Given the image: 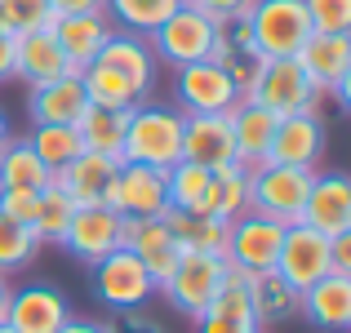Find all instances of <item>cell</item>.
Returning a JSON list of instances; mask_svg holds the SVG:
<instances>
[{"instance_id":"15","label":"cell","mask_w":351,"mask_h":333,"mask_svg":"<svg viewBox=\"0 0 351 333\" xmlns=\"http://www.w3.org/2000/svg\"><path fill=\"white\" fill-rule=\"evenodd\" d=\"M120 249H129V254L147 267L156 289L169 280L173 262H178V254H182L173 231L165 227V218H120Z\"/></svg>"},{"instance_id":"42","label":"cell","mask_w":351,"mask_h":333,"mask_svg":"<svg viewBox=\"0 0 351 333\" xmlns=\"http://www.w3.org/2000/svg\"><path fill=\"white\" fill-rule=\"evenodd\" d=\"M258 71H263V58H258V53H245V58L227 62V76H232L240 103H249V94H254V85H258Z\"/></svg>"},{"instance_id":"21","label":"cell","mask_w":351,"mask_h":333,"mask_svg":"<svg viewBox=\"0 0 351 333\" xmlns=\"http://www.w3.org/2000/svg\"><path fill=\"white\" fill-rule=\"evenodd\" d=\"M53 40H58L62 58H67L71 71H85L89 62L103 53V45L112 40L116 23L107 14H76V18H53Z\"/></svg>"},{"instance_id":"44","label":"cell","mask_w":351,"mask_h":333,"mask_svg":"<svg viewBox=\"0 0 351 333\" xmlns=\"http://www.w3.org/2000/svg\"><path fill=\"white\" fill-rule=\"evenodd\" d=\"M53 18H76V14H107V0H49Z\"/></svg>"},{"instance_id":"10","label":"cell","mask_w":351,"mask_h":333,"mask_svg":"<svg viewBox=\"0 0 351 333\" xmlns=\"http://www.w3.org/2000/svg\"><path fill=\"white\" fill-rule=\"evenodd\" d=\"M280 240L285 227L263 214H240L236 222H227V249H223V262L232 271H271L276 258H280Z\"/></svg>"},{"instance_id":"49","label":"cell","mask_w":351,"mask_h":333,"mask_svg":"<svg viewBox=\"0 0 351 333\" xmlns=\"http://www.w3.org/2000/svg\"><path fill=\"white\" fill-rule=\"evenodd\" d=\"M5 307H9V275L0 271V320H5Z\"/></svg>"},{"instance_id":"2","label":"cell","mask_w":351,"mask_h":333,"mask_svg":"<svg viewBox=\"0 0 351 333\" xmlns=\"http://www.w3.org/2000/svg\"><path fill=\"white\" fill-rule=\"evenodd\" d=\"M311 182H316V169H293V164H276V160L258 164V169H249V214L293 227L302 218Z\"/></svg>"},{"instance_id":"39","label":"cell","mask_w":351,"mask_h":333,"mask_svg":"<svg viewBox=\"0 0 351 333\" xmlns=\"http://www.w3.org/2000/svg\"><path fill=\"white\" fill-rule=\"evenodd\" d=\"M311 32H351V0H302Z\"/></svg>"},{"instance_id":"3","label":"cell","mask_w":351,"mask_h":333,"mask_svg":"<svg viewBox=\"0 0 351 333\" xmlns=\"http://www.w3.org/2000/svg\"><path fill=\"white\" fill-rule=\"evenodd\" d=\"M245 23L258 58H293L311 36V18L302 0H254Z\"/></svg>"},{"instance_id":"1","label":"cell","mask_w":351,"mask_h":333,"mask_svg":"<svg viewBox=\"0 0 351 333\" xmlns=\"http://www.w3.org/2000/svg\"><path fill=\"white\" fill-rule=\"evenodd\" d=\"M182 111L169 103H138L125 125V164H152V169H173L182 160Z\"/></svg>"},{"instance_id":"18","label":"cell","mask_w":351,"mask_h":333,"mask_svg":"<svg viewBox=\"0 0 351 333\" xmlns=\"http://www.w3.org/2000/svg\"><path fill=\"white\" fill-rule=\"evenodd\" d=\"M298 311L320 333H347L351 329V275L347 271L320 275L311 289L298 293Z\"/></svg>"},{"instance_id":"35","label":"cell","mask_w":351,"mask_h":333,"mask_svg":"<svg viewBox=\"0 0 351 333\" xmlns=\"http://www.w3.org/2000/svg\"><path fill=\"white\" fill-rule=\"evenodd\" d=\"M36 254H40V236H36L32 227H23V222L0 214V271L5 275L23 271V267L36 262Z\"/></svg>"},{"instance_id":"8","label":"cell","mask_w":351,"mask_h":333,"mask_svg":"<svg viewBox=\"0 0 351 333\" xmlns=\"http://www.w3.org/2000/svg\"><path fill=\"white\" fill-rule=\"evenodd\" d=\"M236 103L240 94L218 62H187L173 71V107L182 116H227Z\"/></svg>"},{"instance_id":"30","label":"cell","mask_w":351,"mask_h":333,"mask_svg":"<svg viewBox=\"0 0 351 333\" xmlns=\"http://www.w3.org/2000/svg\"><path fill=\"white\" fill-rule=\"evenodd\" d=\"M134 111V107H129ZM129 111H112V107H85L76 120L80 138H85V151L98 156H116L120 160V147H125V125H129Z\"/></svg>"},{"instance_id":"43","label":"cell","mask_w":351,"mask_h":333,"mask_svg":"<svg viewBox=\"0 0 351 333\" xmlns=\"http://www.w3.org/2000/svg\"><path fill=\"white\" fill-rule=\"evenodd\" d=\"M103 333H165V329L152 316H143V311H112L103 320Z\"/></svg>"},{"instance_id":"26","label":"cell","mask_w":351,"mask_h":333,"mask_svg":"<svg viewBox=\"0 0 351 333\" xmlns=\"http://www.w3.org/2000/svg\"><path fill=\"white\" fill-rule=\"evenodd\" d=\"M53 182V169L32 151L27 138H9L0 147V191H45Z\"/></svg>"},{"instance_id":"31","label":"cell","mask_w":351,"mask_h":333,"mask_svg":"<svg viewBox=\"0 0 351 333\" xmlns=\"http://www.w3.org/2000/svg\"><path fill=\"white\" fill-rule=\"evenodd\" d=\"M80 85H85V98L89 107H112V111H129L138 107L143 98H138V89L129 85L120 71H112L107 62H89L85 71H80Z\"/></svg>"},{"instance_id":"52","label":"cell","mask_w":351,"mask_h":333,"mask_svg":"<svg viewBox=\"0 0 351 333\" xmlns=\"http://www.w3.org/2000/svg\"><path fill=\"white\" fill-rule=\"evenodd\" d=\"M0 333H14V329H9V325H5V320H0Z\"/></svg>"},{"instance_id":"32","label":"cell","mask_w":351,"mask_h":333,"mask_svg":"<svg viewBox=\"0 0 351 333\" xmlns=\"http://www.w3.org/2000/svg\"><path fill=\"white\" fill-rule=\"evenodd\" d=\"M209 182H214V169L205 164L178 160L173 169H165V191H169V209H182V214H196L200 200H205Z\"/></svg>"},{"instance_id":"38","label":"cell","mask_w":351,"mask_h":333,"mask_svg":"<svg viewBox=\"0 0 351 333\" xmlns=\"http://www.w3.org/2000/svg\"><path fill=\"white\" fill-rule=\"evenodd\" d=\"M53 27V9L49 0H9V32H49Z\"/></svg>"},{"instance_id":"45","label":"cell","mask_w":351,"mask_h":333,"mask_svg":"<svg viewBox=\"0 0 351 333\" xmlns=\"http://www.w3.org/2000/svg\"><path fill=\"white\" fill-rule=\"evenodd\" d=\"M196 333H263V329L258 325H240V320H227V316H200Z\"/></svg>"},{"instance_id":"25","label":"cell","mask_w":351,"mask_h":333,"mask_svg":"<svg viewBox=\"0 0 351 333\" xmlns=\"http://www.w3.org/2000/svg\"><path fill=\"white\" fill-rule=\"evenodd\" d=\"M67 58H62L53 32H23L14 36V80H23L27 89L45 85V80L67 76Z\"/></svg>"},{"instance_id":"41","label":"cell","mask_w":351,"mask_h":333,"mask_svg":"<svg viewBox=\"0 0 351 333\" xmlns=\"http://www.w3.org/2000/svg\"><path fill=\"white\" fill-rule=\"evenodd\" d=\"M187 5H196L200 14L209 18V23H240V18H249V9H254V0H187Z\"/></svg>"},{"instance_id":"50","label":"cell","mask_w":351,"mask_h":333,"mask_svg":"<svg viewBox=\"0 0 351 333\" xmlns=\"http://www.w3.org/2000/svg\"><path fill=\"white\" fill-rule=\"evenodd\" d=\"M0 36H14L9 32V0H0Z\"/></svg>"},{"instance_id":"24","label":"cell","mask_w":351,"mask_h":333,"mask_svg":"<svg viewBox=\"0 0 351 333\" xmlns=\"http://www.w3.org/2000/svg\"><path fill=\"white\" fill-rule=\"evenodd\" d=\"M227 120H232L236 164L240 169H258V164L271 160V138H276V125H280L271 111L258 107V103H236L227 111Z\"/></svg>"},{"instance_id":"4","label":"cell","mask_w":351,"mask_h":333,"mask_svg":"<svg viewBox=\"0 0 351 333\" xmlns=\"http://www.w3.org/2000/svg\"><path fill=\"white\" fill-rule=\"evenodd\" d=\"M214 36H218V23H209L196 5L182 0L156 32H147V45H152L156 62H165V67L178 71V67H187V62H205Z\"/></svg>"},{"instance_id":"29","label":"cell","mask_w":351,"mask_h":333,"mask_svg":"<svg viewBox=\"0 0 351 333\" xmlns=\"http://www.w3.org/2000/svg\"><path fill=\"white\" fill-rule=\"evenodd\" d=\"M165 227L173 231V240H178L182 254H214L223 258L227 249V222L218 218H200V214H182V209H165Z\"/></svg>"},{"instance_id":"23","label":"cell","mask_w":351,"mask_h":333,"mask_svg":"<svg viewBox=\"0 0 351 333\" xmlns=\"http://www.w3.org/2000/svg\"><path fill=\"white\" fill-rule=\"evenodd\" d=\"M89 107L85 85H80V71H67L58 80H45L27 94V116L32 125H76L80 111Z\"/></svg>"},{"instance_id":"34","label":"cell","mask_w":351,"mask_h":333,"mask_svg":"<svg viewBox=\"0 0 351 333\" xmlns=\"http://www.w3.org/2000/svg\"><path fill=\"white\" fill-rule=\"evenodd\" d=\"M182 0H107V18L116 23V32H156L165 18L178 9Z\"/></svg>"},{"instance_id":"40","label":"cell","mask_w":351,"mask_h":333,"mask_svg":"<svg viewBox=\"0 0 351 333\" xmlns=\"http://www.w3.org/2000/svg\"><path fill=\"white\" fill-rule=\"evenodd\" d=\"M36 209H40V191H0V214L23 227L36 222Z\"/></svg>"},{"instance_id":"5","label":"cell","mask_w":351,"mask_h":333,"mask_svg":"<svg viewBox=\"0 0 351 333\" xmlns=\"http://www.w3.org/2000/svg\"><path fill=\"white\" fill-rule=\"evenodd\" d=\"M302 67V76L311 80L320 98H338L347 103V85H351V32H311L302 40V49L293 53Z\"/></svg>"},{"instance_id":"47","label":"cell","mask_w":351,"mask_h":333,"mask_svg":"<svg viewBox=\"0 0 351 333\" xmlns=\"http://www.w3.org/2000/svg\"><path fill=\"white\" fill-rule=\"evenodd\" d=\"M14 80V36H0V85Z\"/></svg>"},{"instance_id":"11","label":"cell","mask_w":351,"mask_h":333,"mask_svg":"<svg viewBox=\"0 0 351 333\" xmlns=\"http://www.w3.org/2000/svg\"><path fill=\"white\" fill-rule=\"evenodd\" d=\"M107 209H116L120 218H160L165 209H169L165 169L120 160V169L112 178V191H107Z\"/></svg>"},{"instance_id":"6","label":"cell","mask_w":351,"mask_h":333,"mask_svg":"<svg viewBox=\"0 0 351 333\" xmlns=\"http://www.w3.org/2000/svg\"><path fill=\"white\" fill-rule=\"evenodd\" d=\"M223 275H227V262H223V258H214V254H178L169 280H165L156 293H165V302H169V307H178L182 316L200 320L209 311V302H214Z\"/></svg>"},{"instance_id":"20","label":"cell","mask_w":351,"mask_h":333,"mask_svg":"<svg viewBox=\"0 0 351 333\" xmlns=\"http://www.w3.org/2000/svg\"><path fill=\"white\" fill-rule=\"evenodd\" d=\"M182 160L205 164V169H227L236 164V138L227 116H187L182 120Z\"/></svg>"},{"instance_id":"13","label":"cell","mask_w":351,"mask_h":333,"mask_svg":"<svg viewBox=\"0 0 351 333\" xmlns=\"http://www.w3.org/2000/svg\"><path fill=\"white\" fill-rule=\"evenodd\" d=\"M276 271H280L298 293H302V289H311L320 275L334 271V262H329V236H320V231L302 227V222L285 227L280 258H276Z\"/></svg>"},{"instance_id":"16","label":"cell","mask_w":351,"mask_h":333,"mask_svg":"<svg viewBox=\"0 0 351 333\" xmlns=\"http://www.w3.org/2000/svg\"><path fill=\"white\" fill-rule=\"evenodd\" d=\"M62 249H67L76 262H85V267L103 262L107 254L120 249V214L107 209V205L76 209L71 222H67V236H62Z\"/></svg>"},{"instance_id":"27","label":"cell","mask_w":351,"mask_h":333,"mask_svg":"<svg viewBox=\"0 0 351 333\" xmlns=\"http://www.w3.org/2000/svg\"><path fill=\"white\" fill-rule=\"evenodd\" d=\"M196 214L200 218H218V222H236L240 214H249V169H240V164L218 169Z\"/></svg>"},{"instance_id":"33","label":"cell","mask_w":351,"mask_h":333,"mask_svg":"<svg viewBox=\"0 0 351 333\" xmlns=\"http://www.w3.org/2000/svg\"><path fill=\"white\" fill-rule=\"evenodd\" d=\"M32 151L40 156L49 169H62V164H71L80 151H85V138H80L76 125H32Z\"/></svg>"},{"instance_id":"51","label":"cell","mask_w":351,"mask_h":333,"mask_svg":"<svg viewBox=\"0 0 351 333\" xmlns=\"http://www.w3.org/2000/svg\"><path fill=\"white\" fill-rule=\"evenodd\" d=\"M9 138H14V129H9V116H5V111H0V147H5Z\"/></svg>"},{"instance_id":"17","label":"cell","mask_w":351,"mask_h":333,"mask_svg":"<svg viewBox=\"0 0 351 333\" xmlns=\"http://www.w3.org/2000/svg\"><path fill=\"white\" fill-rule=\"evenodd\" d=\"M298 222L320 231V236H343V231H351V178L347 173H316Z\"/></svg>"},{"instance_id":"12","label":"cell","mask_w":351,"mask_h":333,"mask_svg":"<svg viewBox=\"0 0 351 333\" xmlns=\"http://www.w3.org/2000/svg\"><path fill=\"white\" fill-rule=\"evenodd\" d=\"M329 151V125L320 111H298V116H280L271 138V160L293 164V169H316Z\"/></svg>"},{"instance_id":"22","label":"cell","mask_w":351,"mask_h":333,"mask_svg":"<svg viewBox=\"0 0 351 333\" xmlns=\"http://www.w3.org/2000/svg\"><path fill=\"white\" fill-rule=\"evenodd\" d=\"M94 62H107L112 71H120V76L129 80V85L138 89V98H152L156 89V71H160V62H156L152 45H147V36L138 32H112V40L103 45V53H98Z\"/></svg>"},{"instance_id":"19","label":"cell","mask_w":351,"mask_h":333,"mask_svg":"<svg viewBox=\"0 0 351 333\" xmlns=\"http://www.w3.org/2000/svg\"><path fill=\"white\" fill-rule=\"evenodd\" d=\"M120 160L116 156H98V151H80L71 164L53 169V187H62L71 196V205L85 209V205H107V191H112Z\"/></svg>"},{"instance_id":"46","label":"cell","mask_w":351,"mask_h":333,"mask_svg":"<svg viewBox=\"0 0 351 333\" xmlns=\"http://www.w3.org/2000/svg\"><path fill=\"white\" fill-rule=\"evenodd\" d=\"M329 262H334V271H347L351 275V231L329 236Z\"/></svg>"},{"instance_id":"37","label":"cell","mask_w":351,"mask_h":333,"mask_svg":"<svg viewBox=\"0 0 351 333\" xmlns=\"http://www.w3.org/2000/svg\"><path fill=\"white\" fill-rule=\"evenodd\" d=\"M205 316H227V320H240V325H258L254 302H249V275L245 271H232V267H227V275H223V284H218V293H214V302H209Z\"/></svg>"},{"instance_id":"28","label":"cell","mask_w":351,"mask_h":333,"mask_svg":"<svg viewBox=\"0 0 351 333\" xmlns=\"http://www.w3.org/2000/svg\"><path fill=\"white\" fill-rule=\"evenodd\" d=\"M249 302H254L258 325H276V320L298 316V289L285 280L280 271H254L249 275Z\"/></svg>"},{"instance_id":"14","label":"cell","mask_w":351,"mask_h":333,"mask_svg":"<svg viewBox=\"0 0 351 333\" xmlns=\"http://www.w3.org/2000/svg\"><path fill=\"white\" fill-rule=\"evenodd\" d=\"M71 320V302L62 298V289L53 284H23L9 289L5 325L14 333H58Z\"/></svg>"},{"instance_id":"9","label":"cell","mask_w":351,"mask_h":333,"mask_svg":"<svg viewBox=\"0 0 351 333\" xmlns=\"http://www.w3.org/2000/svg\"><path fill=\"white\" fill-rule=\"evenodd\" d=\"M249 103L267 107L280 120V116H298V111H320V94L302 76L298 58H263V71H258V85L249 94Z\"/></svg>"},{"instance_id":"48","label":"cell","mask_w":351,"mask_h":333,"mask_svg":"<svg viewBox=\"0 0 351 333\" xmlns=\"http://www.w3.org/2000/svg\"><path fill=\"white\" fill-rule=\"evenodd\" d=\"M58 333H103V320H85V316H71Z\"/></svg>"},{"instance_id":"7","label":"cell","mask_w":351,"mask_h":333,"mask_svg":"<svg viewBox=\"0 0 351 333\" xmlns=\"http://www.w3.org/2000/svg\"><path fill=\"white\" fill-rule=\"evenodd\" d=\"M94 298L107 311H138L143 302L156 298V280L147 275V267L138 262L129 249H116L103 262H94V280H89Z\"/></svg>"},{"instance_id":"36","label":"cell","mask_w":351,"mask_h":333,"mask_svg":"<svg viewBox=\"0 0 351 333\" xmlns=\"http://www.w3.org/2000/svg\"><path fill=\"white\" fill-rule=\"evenodd\" d=\"M76 214V205H71V196L62 187H45L40 191V209H36V222L32 231L40 236V245H62V236H67V222Z\"/></svg>"}]
</instances>
